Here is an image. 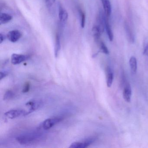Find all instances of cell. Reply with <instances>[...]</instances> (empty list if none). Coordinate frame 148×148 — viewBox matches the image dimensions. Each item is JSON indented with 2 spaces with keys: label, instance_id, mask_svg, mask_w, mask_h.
Listing matches in <instances>:
<instances>
[{
  "label": "cell",
  "instance_id": "cell-11",
  "mask_svg": "<svg viewBox=\"0 0 148 148\" xmlns=\"http://www.w3.org/2000/svg\"><path fill=\"white\" fill-rule=\"evenodd\" d=\"M105 29L106 30L109 40L110 41H112L113 40V34L110 25L109 23V18L106 16L105 19Z\"/></svg>",
  "mask_w": 148,
  "mask_h": 148
},
{
  "label": "cell",
  "instance_id": "cell-8",
  "mask_svg": "<svg viewBox=\"0 0 148 148\" xmlns=\"http://www.w3.org/2000/svg\"><path fill=\"white\" fill-rule=\"evenodd\" d=\"M41 102L38 100H32V101H29L26 103L27 106H29L30 107L29 111L26 112V115L30 114L32 112H33L34 111L36 110L41 105Z\"/></svg>",
  "mask_w": 148,
  "mask_h": 148
},
{
  "label": "cell",
  "instance_id": "cell-7",
  "mask_svg": "<svg viewBox=\"0 0 148 148\" xmlns=\"http://www.w3.org/2000/svg\"><path fill=\"white\" fill-rule=\"evenodd\" d=\"M58 17L62 25L65 24L68 19V13L61 5H59Z\"/></svg>",
  "mask_w": 148,
  "mask_h": 148
},
{
  "label": "cell",
  "instance_id": "cell-1",
  "mask_svg": "<svg viewBox=\"0 0 148 148\" xmlns=\"http://www.w3.org/2000/svg\"><path fill=\"white\" fill-rule=\"evenodd\" d=\"M44 138L41 134L29 133L18 136L16 138V140L21 144L29 145L41 141Z\"/></svg>",
  "mask_w": 148,
  "mask_h": 148
},
{
  "label": "cell",
  "instance_id": "cell-9",
  "mask_svg": "<svg viewBox=\"0 0 148 148\" xmlns=\"http://www.w3.org/2000/svg\"><path fill=\"white\" fill-rule=\"evenodd\" d=\"M124 27L128 41L131 43H134L135 41V36L129 24L126 21L125 22Z\"/></svg>",
  "mask_w": 148,
  "mask_h": 148
},
{
  "label": "cell",
  "instance_id": "cell-3",
  "mask_svg": "<svg viewBox=\"0 0 148 148\" xmlns=\"http://www.w3.org/2000/svg\"><path fill=\"white\" fill-rule=\"evenodd\" d=\"M96 140L95 138H90L84 141V142H74L71 145L70 148H85L88 147L90 145Z\"/></svg>",
  "mask_w": 148,
  "mask_h": 148
},
{
  "label": "cell",
  "instance_id": "cell-14",
  "mask_svg": "<svg viewBox=\"0 0 148 148\" xmlns=\"http://www.w3.org/2000/svg\"><path fill=\"white\" fill-rule=\"evenodd\" d=\"M92 34L93 38H94V40L97 44L100 40H101L100 36H101L102 33H101L100 29L97 25L94 26L92 27Z\"/></svg>",
  "mask_w": 148,
  "mask_h": 148
},
{
  "label": "cell",
  "instance_id": "cell-18",
  "mask_svg": "<svg viewBox=\"0 0 148 148\" xmlns=\"http://www.w3.org/2000/svg\"><path fill=\"white\" fill-rule=\"evenodd\" d=\"M97 44L99 46L100 52L105 54H109V50L103 42L101 40L97 43Z\"/></svg>",
  "mask_w": 148,
  "mask_h": 148
},
{
  "label": "cell",
  "instance_id": "cell-23",
  "mask_svg": "<svg viewBox=\"0 0 148 148\" xmlns=\"http://www.w3.org/2000/svg\"><path fill=\"white\" fill-rule=\"evenodd\" d=\"M7 72V71H1L0 73V79L1 80L2 79L4 78L5 77H6L8 75Z\"/></svg>",
  "mask_w": 148,
  "mask_h": 148
},
{
  "label": "cell",
  "instance_id": "cell-16",
  "mask_svg": "<svg viewBox=\"0 0 148 148\" xmlns=\"http://www.w3.org/2000/svg\"><path fill=\"white\" fill-rule=\"evenodd\" d=\"M13 19L12 15L5 13H1L0 14V24L4 25L7 24L11 21Z\"/></svg>",
  "mask_w": 148,
  "mask_h": 148
},
{
  "label": "cell",
  "instance_id": "cell-19",
  "mask_svg": "<svg viewBox=\"0 0 148 148\" xmlns=\"http://www.w3.org/2000/svg\"><path fill=\"white\" fill-rule=\"evenodd\" d=\"M79 15L81 18V27L82 28H84L85 25L86 15L84 12L81 10H79Z\"/></svg>",
  "mask_w": 148,
  "mask_h": 148
},
{
  "label": "cell",
  "instance_id": "cell-15",
  "mask_svg": "<svg viewBox=\"0 0 148 148\" xmlns=\"http://www.w3.org/2000/svg\"><path fill=\"white\" fill-rule=\"evenodd\" d=\"M130 68L132 73L133 74H136L137 69V62L136 58L134 56L131 57L129 60Z\"/></svg>",
  "mask_w": 148,
  "mask_h": 148
},
{
  "label": "cell",
  "instance_id": "cell-6",
  "mask_svg": "<svg viewBox=\"0 0 148 148\" xmlns=\"http://www.w3.org/2000/svg\"><path fill=\"white\" fill-rule=\"evenodd\" d=\"M21 37V34L18 30L10 31L7 34V38L10 42L15 43L18 41Z\"/></svg>",
  "mask_w": 148,
  "mask_h": 148
},
{
  "label": "cell",
  "instance_id": "cell-17",
  "mask_svg": "<svg viewBox=\"0 0 148 148\" xmlns=\"http://www.w3.org/2000/svg\"><path fill=\"white\" fill-rule=\"evenodd\" d=\"M106 77H107V80H106V84L108 87H110L112 85V82L113 80V74L110 68H108L106 71Z\"/></svg>",
  "mask_w": 148,
  "mask_h": 148
},
{
  "label": "cell",
  "instance_id": "cell-24",
  "mask_svg": "<svg viewBox=\"0 0 148 148\" xmlns=\"http://www.w3.org/2000/svg\"><path fill=\"white\" fill-rule=\"evenodd\" d=\"M5 35H4L3 34L0 33V44H2L5 39Z\"/></svg>",
  "mask_w": 148,
  "mask_h": 148
},
{
  "label": "cell",
  "instance_id": "cell-21",
  "mask_svg": "<svg viewBox=\"0 0 148 148\" xmlns=\"http://www.w3.org/2000/svg\"><path fill=\"white\" fill-rule=\"evenodd\" d=\"M56 0H45V3L47 6L48 8H51L55 3Z\"/></svg>",
  "mask_w": 148,
  "mask_h": 148
},
{
  "label": "cell",
  "instance_id": "cell-5",
  "mask_svg": "<svg viewBox=\"0 0 148 148\" xmlns=\"http://www.w3.org/2000/svg\"><path fill=\"white\" fill-rule=\"evenodd\" d=\"M26 112L22 110H13L8 111L5 113V116L10 119H14L21 116H25Z\"/></svg>",
  "mask_w": 148,
  "mask_h": 148
},
{
  "label": "cell",
  "instance_id": "cell-13",
  "mask_svg": "<svg viewBox=\"0 0 148 148\" xmlns=\"http://www.w3.org/2000/svg\"><path fill=\"white\" fill-rule=\"evenodd\" d=\"M61 49L60 37L58 34H57L55 39V46H54V55L55 58H57Z\"/></svg>",
  "mask_w": 148,
  "mask_h": 148
},
{
  "label": "cell",
  "instance_id": "cell-22",
  "mask_svg": "<svg viewBox=\"0 0 148 148\" xmlns=\"http://www.w3.org/2000/svg\"><path fill=\"white\" fill-rule=\"evenodd\" d=\"M30 85L29 83H27L26 84H25V86H24V89L23 90V92L24 93H26V92H28L30 90Z\"/></svg>",
  "mask_w": 148,
  "mask_h": 148
},
{
  "label": "cell",
  "instance_id": "cell-20",
  "mask_svg": "<svg viewBox=\"0 0 148 148\" xmlns=\"http://www.w3.org/2000/svg\"><path fill=\"white\" fill-rule=\"evenodd\" d=\"M14 93L11 90H8L4 96V100H8L12 99L14 97Z\"/></svg>",
  "mask_w": 148,
  "mask_h": 148
},
{
  "label": "cell",
  "instance_id": "cell-4",
  "mask_svg": "<svg viewBox=\"0 0 148 148\" xmlns=\"http://www.w3.org/2000/svg\"><path fill=\"white\" fill-rule=\"evenodd\" d=\"M29 58L28 55L13 53L11 57V62L14 65L19 64L27 60Z\"/></svg>",
  "mask_w": 148,
  "mask_h": 148
},
{
  "label": "cell",
  "instance_id": "cell-2",
  "mask_svg": "<svg viewBox=\"0 0 148 148\" xmlns=\"http://www.w3.org/2000/svg\"><path fill=\"white\" fill-rule=\"evenodd\" d=\"M62 119L59 117H53L47 119L42 123L41 127L45 130H49L58 123L62 121Z\"/></svg>",
  "mask_w": 148,
  "mask_h": 148
},
{
  "label": "cell",
  "instance_id": "cell-25",
  "mask_svg": "<svg viewBox=\"0 0 148 148\" xmlns=\"http://www.w3.org/2000/svg\"><path fill=\"white\" fill-rule=\"evenodd\" d=\"M143 54L148 57V44L146 45L143 51Z\"/></svg>",
  "mask_w": 148,
  "mask_h": 148
},
{
  "label": "cell",
  "instance_id": "cell-10",
  "mask_svg": "<svg viewBox=\"0 0 148 148\" xmlns=\"http://www.w3.org/2000/svg\"><path fill=\"white\" fill-rule=\"evenodd\" d=\"M132 97V89L130 85L127 84L124 88L123 91V97L126 102L130 103L131 101Z\"/></svg>",
  "mask_w": 148,
  "mask_h": 148
},
{
  "label": "cell",
  "instance_id": "cell-12",
  "mask_svg": "<svg viewBox=\"0 0 148 148\" xmlns=\"http://www.w3.org/2000/svg\"><path fill=\"white\" fill-rule=\"evenodd\" d=\"M106 16L109 18L111 14V5L109 0H101Z\"/></svg>",
  "mask_w": 148,
  "mask_h": 148
}]
</instances>
